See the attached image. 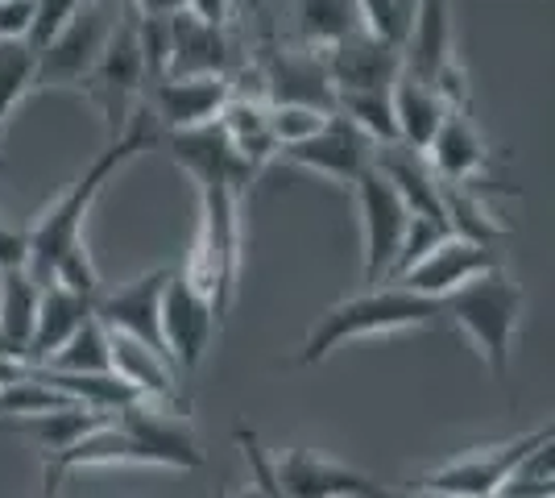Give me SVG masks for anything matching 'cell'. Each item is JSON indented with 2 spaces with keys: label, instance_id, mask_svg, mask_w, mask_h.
<instances>
[{
  "label": "cell",
  "instance_id": "obj_11",
  "mask_svg": "<svg viewBox=\"0 0 555 498\" xmlns=\"http://www.w3.org/2000/svg\"><path fill=\"white\" fill-rule=\"evenodd\" d=\"M216 329H220V324H216L211 304L195 286L186 283L183 270H175V274L166 279V291H163V345L179 374L199 370V361L208 354L211 332Z\"/></svg>",
  "mask_w": 555,
  "mask_h": 498
},
{
  "label": "cell",
  "instance_id": "obj_19",
  "mask_svg": "<svg viewBox=\"0 0 555 498\" xmlns=\"http://www.w3.org/2000/svg\"><path fill=\"white\" fill-rule=\"evenodd\" d=\"M390 108H393V125H398V145H406V150H415V154H427V145L436 138L440 120L452 113L440 100V92H436L427 79L411 75L406 67L393 79Z\"/></svg>",
  "mask_w": 555,
  "mask_h": 498
},
{
  "label": "cell",
  "instance_id": "obj_28",
  "mask_svg": "<svg viewBox=\"0 0 555 498\" xmlns=\"http://www.w3.org/2000/svg\"><path fill=\"white\" fill-rule=\"evenodd\" d=\"M79 4L83 0H34V22H29V34H25V47L34 54L47 50L63 34V25L79 13Z\"/></svg>",
  "mask_w": 555,
  "mask_h": 498
},
{
  "label": "cell",
  "instance_id": "obj_35",
  "mask_svg": "<svg viewBox=\"0 0 555 498\" xmlns=\"http://www.w3.org/2000/svg\"><path fill=\"white\" fill-rule=\"evenodd\" d=\"M220 498H261V490H257V486H249V490H236V495H220Z\"/></svg>",
  "mask_w": 555,
  "mask_h": 498
},
{
  "label": "cell",
  "instance_id": "obj_2",
  "mask_svg": "<svg viewBox=\"0 0 555 498\" xmlns=\"http://www.w3.org/2000/svg\"><path fill=\"white\" fill-rule=\"evenodd\" d=\"M158 142H163V125L150 113V104H138L129 125H125L113 142L104 145L92 163H88V170L50 204L47 213H42V220H38L34 229H25V274H29L34 283L50 286V274H54L59 258H63L67 250H75V245H83V220L92 213L95 195L104 191V183L113 179L120 166H129L138 154L154 150Z\"/></svg>",
  "mask_w": 555,
  "mask_h": 498
},
{
  "label": "cell",
  "instance_id": "obj_33",
  "mask_svg": "<svg viewBox=\"0 0 555 498\" xmlns=\"http://www.w3.org/2000/svg\"><path fill=\"white\" fill-rule=\"evenodd\" d=\"M365 498H443V495L418 490V486H382V482H373L370 495H365Z\"/></svg>",
  "mask_w": 555,
  "mask_h": 498
},
{
  "label": "cell",
  "instance_id": "obj_27",
  "mask_svg": "<svg viewBox=\"0 0 555 498\" xmlns=\"http://www.w3.org/2000/svg\"><path fill=\"white\" fill-rule=\"evenodd\" d=\"M327 117H332V113L302 108V104H270V113H266V120H270V138L278 142V150H282V145L302 142V138H311V133H320Z\"/></svg>",
  "mask_w": 555,
  "mask_h": 498
},
{
  "label": "cell",
  "instance_id": "obj_5",
  "mask_svg": "<svg viewBox=\"0 0 555 498\" xmlns=\"http://www.w3.org/2000/svg\"><path fill=\"white\" fill-rule=\"evenodd\" d=\"M543 445H552V424L531 427V432L498 440V445H477V449L427 470L415 486L443 498H498L509 486V477L518 474V465Z\"/></svg>",
  "mask_w": 555,
  "mask_h": 498
},
{
  "label": "cell",
  "instance_id": "obj_7",
  "mask_svg": "<svg viewBox=\"0 0 555 498\" xmlns=\"http://www.w3.org/2000/svg\"><path fill=\"white\" fill-rule=\"evenodd\" d=\"M120 9H125V17H116L113 38H108V47H104V54H100L95 72L88 75V84H83V88H92L95 100H100V108H104V120H108L113 138L129 125L133 108H138L141 84H145L138 13H133V4H129V0H125Z\"/></svg>",
  "mask_w": 555,
  "mask_h": 498
},
{
  "label": "cell",
  "instance_id": "obj_14",
  "mask_svg": "<svg viewBox=\"0 0 555 498\" xmlns=\"http://www.w3.org/2000/svg\"><path fill=\"white\" fill-rule=\"evenodd\" d=\"M274 477L286 498H365L373 486L370 474L311 449L282 452L274 461Z\"/></svg>",
  "mask_w": 555,
  "mask_h": 498
},
{
  "label": "cell",
  "instance_id": "obj_32",
  "mask_svg": "<svg viewBox=\"0 0 555 498\" xmlns=\"http://www.w3.org/2000/svg\"><path fill=\"white\" fill-rule=\"evenodd\" d=\"M129 4H133L138 17H158V22L175 17V13H183V0H129Z\"/></svg>",
  "mask_w": 555,
  "mask_h": 498
},
{
  "label": "cell",
  "instance_id": "obj_15",
  "mask_svg": "<svg viewBox=\"0 0 555 498\" xmlns=\"http://www.w3.org/2000/svg\"><path fill=\"white\" fill-rule=\"evenodd\" d=\"M493 266H502L498 250L464 238H448L440 250H431L418 266H411L393 286H406V291L427 295V299H443V295H452L456 286H464L468 279H477V274H486Z\"/></svg>",
  "mask_w": 555,
  "mask_h": 498
},
{
  "label": "cell",
  "instance_id": "obj_26",
  "mask_svg": "<svg viewBox=\"0 0 555 498\" xmlns=\"http://www.w3.org/2000/svg\"><path fill=\"white\" fill-rule=\"evenodd\" d=\"M448 238H452V229H448L443 220H431V216H411V220H406V233H402V245H398V258H393L390 274H386V283H398L411 266H418L431 250H440Z\"/></svg>",
  "mask_w": 555,
  "mask_h": 498
},
{
  "label": "cell",
  "instance_id": "obj_8",
  "mask_svg": "<svg viewBox=\"0 0 555 498\" xmlns=\"http://www.w3.org/2000/svg\"><path fill=\"white\" fill-rule=\"evenodd\" d=\"M170 274L175 270L163 266V270L138 274L129 283L100 286L92 299V316L108 332H125V336H133L141 345H150L154 354L170 357L163 345V291Z\"/></svg>",
  "mask_w": 555,
  "mask_h": 498
},
{
  "label": "cell",
  "instance_id": "obj_23",
  "mask_svg": "<svg viewBox=\"0 0 555 498\" xmlns=\"http://www.w3.org/2000/svg\"><path fill=\"white\" fill-rule=\"evenodd\" d=\"M47 370H59V374H113L108 329H104L95 316H88V320L67 336V345L50 357Z\"/></svg>",
  "mask_w": 555,
  "mask_h": 498
},
{
  "label": "cell",
  "instance_id": "obj_1",
  "mask_svg": "<svg viewBox=\"0 0 555 498\" xmlns=\"http://www.w3.org/2000/svg\"><path fill=\"white\" fill-rule=\"evenodd\" d=\"M170 158L199 183V233L183 274L216 311V324L229 316L236 299L241 270V195L254 170L236 158L220 125H204L191 133H170Z\"/></svg>",
  "mask_w": 555,
  "mask_h": 498
},
{
  "label": "cell",
  "instance_id": "obj_16",
  "mask_svg": "<svg viewBox=\"0 0 555 498\" xmlns=\"http://www.w3.org/2000/svg\"><path fill=\"white\" fill-rule=\"evenodd\" d=\"M108 349H113V379H120L138 399L166 407H183L179 395V370L175 361L154 354L150 345H141L125 332H108Z\"/></svg>",
  "mask_w": 555,
  "mask_h": 498
},
{
  "label": "cell",
  "instance_id": "obj_30",
  "mask_svg": "<svg viewBox=\"0 0 555 498\" xmlns=\"http://www.w3.org/2000/svg\"><path fill=\"white\" fill-rule=\"evenodd\" d=\"M0 270H25V233L0 220Z\"/></svg>",
  "mask_w": 555,
  "mask_h": 498
},
{
  "label": "cell",
  "instance_id": "obj_29",
  "mask_svg": "<svg viewBox=\"0 0 555 498\" xmlns=\"http://www.w3.org/2000/svg\"><path fill=\"white\" fill-rule=\"evenodd\" d=\"M236 445H241L245 465H249V486H257L261 498H286L282 495V486H278V477H274V457H266L261 440H257V432L236 427Z\"/></svg>",
  "mask_w": 555,
  "mask_h": 498
},
{
  "label": "cell",
  "instance_id": "obj_12",
  "mask_svg": "<svg viewBox=\"0 0 555 498\" xmlns=\"http://www.w3.org/2000/svg\"><path fill=\"white\" fill-rule=\"evenodd\" d=\"M236 88L229 75H166L150 88V113L170 133L216 125Z\"/></svg>",
  "mask_w": 555,
  "mask_h": 498
},
{
  "label": "cell",
  "instance_id": "obj_3",
  "mask_svg": "<svg viewBox=\"0 0 555 498\" xmlns=\"http://www.w3.org/2000/svg\"><path fill=\"white\" fill-rule=\"evenodd\" d=\"M443 320L440 316V299H427V295H415L406 286H373L365 295H352V299H340L336 308H327L320 316V324L307 332L299 349V366H320L336 354L348 341H361V336H390V332H406V329H427Z\"/></svg>",
  "mask_w": 555,
  "mask_h": 498
},
{
  "label": "cell",
  "instance_id": "obj_18",
  "mask_svg": "<svg viewBox=\"0 0 555 498\" xmlns=\"http://www.w3.org/2000/svg\"><path fill=\"white\" fill-rule=\"evenodd\" d=\"M166 38H170L166 75H229L232 50L220 25H204L191 13H175L166 17Z\"/></svg>",
  "mask_w": 555,
  "mask_h": 498
},
{
  "label": "cell",
  "instance_id": "obj_10",
  "mask_svg": "<svg viewBox=\"0 0 555 498\" xmlns=\"http://www.w3.org/2000/svg\"><path fill=\"white\" fill-rule=\"evenodd\" d=\"M357 204H361V229H365V283L377 286L386 283V274H390L393 258H398V245H402V233H406V204H402V195L390 188V179L386 175H377V170H365L361 179H357Z\"/></svg>",
  "mask_w": 555,
  "mask_h": 498
},
{
  "label": "cell",
  "instance_id": "obj_34",
  "mask_svg": "<svg viewBox=\"0 0 555 498\" xmlns=\"http://www.w3.org/2000/svg\"><path fill=\"white\" fill-rule=\"evenodd\" d=\"M59 486H63V474L42 465V498H59Z\"/></svg>",
  "mask_w": 555,
  "mask_h": 498
},
{
  "label": "cell",
  "instance_id": "obj_24",
  "mask_svg": "<svg viewBox=\"0 0 555 498\" xmlns=\"http://www.w3.org/2000/svg\"><path fill=\"white\" fill-rule=\"evenodd\" d=\"M299 29L302 42L315 50L336 47L345 34L361 29L352 0H299Z\"/></svg>",
  "mask_w": 555,
  "mask_h": 498
},
{
  "label": "cell",
  "instance_id": "obj_21",
  "mask_svg": "<svg viewBox=\"0 0 555 498\" xmlns=\"http://www.w3.org/2000/svg\"><path fill=\"white\" fill-rule=\"evenodd\" d=\"M42 286L25 270H0V354L25 361Z\"/></svg>",
  "mask_w": 555,
  "mask_h": 498
},
{
  "label": "cell",
  "instance_id": "obj_25",
  "mask_svg": "<svg viewBox=\"0 0 555 498\" xmlns=\"http://www.w3.org/2000/svg\"><path fill=\"white\" fill-rule=\"evenodd\" d=\"M34 50L25 42H0V129L9 113L34 92Z\"/></svg>",
  "mask_w": 555,
  "mask_h": 498
},
{
  "label": "cell",
  "instance_id": "obj_13",
  "mask_svg": "<svg viewBox=\"0 0 555 498\" xmlns=\"http://www.w3.org/2000/svg\"><path fill=\"white\" fill-rule=\"evenodd\" d=\"M320 63L332 92H390L402 72V47H390L365 29H352L336 47L324 50Z\"/></svg>",
  "mask_w": 555,
  "mask_h": 498
},
{
  "label": "cell",
  "instance_id": "obj_20",
  "mask_svg": "<svg viewBox=\"0 0 555 498\" xmlns=\"http://www.w3.org/2000/svg\"><path fill=\"white\" fill-rule=\"evenodd\" d=\"M88 316H92V299L75 295L67 286H42L38 316H34V336H29V349H25V366H47Z\"/></svg>",
  "mask_w": 555,
  "mask_h": 498
},
{
  "label": "cell",
  "instance_id": "obj_17",
  "mask_svg": "<svg viewBox=\"0 0 555 498\" xmlns=\"http://www.w3.org/2000/svg\"><path fill=\"white\" fill-rule=\"evenodd\" d=\"M427 166L440 183L452 188H473L481 179V170L489 166V145L481 142L477 125L468 120V113H448L436 129V138L427 145Z\"/></svg>",
  "mask_w": 555,
  "mask_h": 498
},
{
  "label": "cell",
  "instance_id": "obj_6",
  "mask_svg": "<svg viewBox=\"0 0 555 498\" xmlns=\"http://www.w3.org/2000/svg\"><path fill=\"white\" fill-rule=\"evenodd\" d=\"M113 25L116 17L104 0H83L79 13L63 25V34L47 50H38L34 92L38 88H79V84H88V75L95 72L100 54L113 38Z\"/></svg>",
  "mask_w": 555,
  "mask_h": 498
},
{
  "label": "cell",
  "instance_id": "obj_4",
  "mask_svg": "<svg viewBox=\"0 0 555 498\" xmlns=\"http://www.w3.org/2000/svg\"><path fill=\"white\" fill-rule=\"evenodd\" d=\"M522 304H527L522 283L509 279L502 266H493L486 274H477L464 286H456L452 295H443L440 316H448L473 341V349L493 370V379L506 382L509 357H514V332H518V320H522Z\"/></svg>",
  "mask_w": 555,
  "mask_h": 498
},
{
  "label": "cell",
  "instance_id": "obj_22",
  "mask_svg": "<svg viewBox=\"0 0 555 498\" xmlns=\"http://www.w3.org/2000/svg\"><path fill=\"white\" fill-rule=\"evenodd\" d=\"M266 92L274 95V104H302V108L332 113V84H327L320 59H282V63H274V72L266 75Z\"/></svg>",
  "mask_w": 555,
  "mask_h": 498
},
{
  "label": "cell",
  "instance_id": "obj_31",
  "mask_svg": "<svg viewBox=\"0 0 555 498\" xmlns=\"http://www.w3.org/2000/svg\"><path fill=\"white\" fill-rule=\"evenodd\" d=\"M229 9L232 0H183V13H191L195 22L204 25H220V29L229 22Z\"/></svg>",
  "mask_w": 555,
  "mask_h": 498
},
{
  "label": "cell",
  "instance_id": "obj_9",
  "mask_svg": "<svg viewBox=\"0 0 555 498\" xmlns=\"http://www.w3.org/2000/svg\"><path fill=\"white\" fill-rule=\"evenodd\" d=\"M373 150L377 145L352 120L332 113L320 133H311V138H302L295 145H282L278 158L291 166H302V170H315V175H324L340 188H357V179L373 166Z\"/></svg>",
  "mask_w": 555,
  "mask_h": 498
}]
</instances>
